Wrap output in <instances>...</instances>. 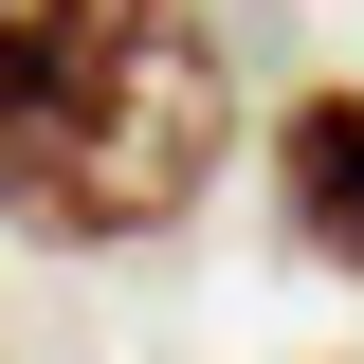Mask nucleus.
I'll return each mask as SVG.
<instances>
[{
	"instance_id": "1",
	"label": "nucleus",
	"mask_w": 364,
	"mask_h": 364,
	"mask_svg": "<svg viewBox=\"0 0 364 364\" xmlns=\"http://www.w3.org/2000/svg\"><path fill=\"white\" fill-rule=\"evenodd\" d=\"M237 55L200 0H0V237L146 255L219 200Z\"/></svg>"
},
{
	"instance_id": "2",
	"label": "nucleus",
	"mask_w": 364,
	"mask_h": 364,
	"mask_svg": "<svg viewBox=\"0 0 364 364\" xmlns=\"http://www.w3.org/2000/svg\"><path fill=\"white\" fill-rule=\"evenodd\" d=\"M273 219H291L310 273L364 291V73H310L291 109H273Z\"/></svg>"
}]
</instances>
